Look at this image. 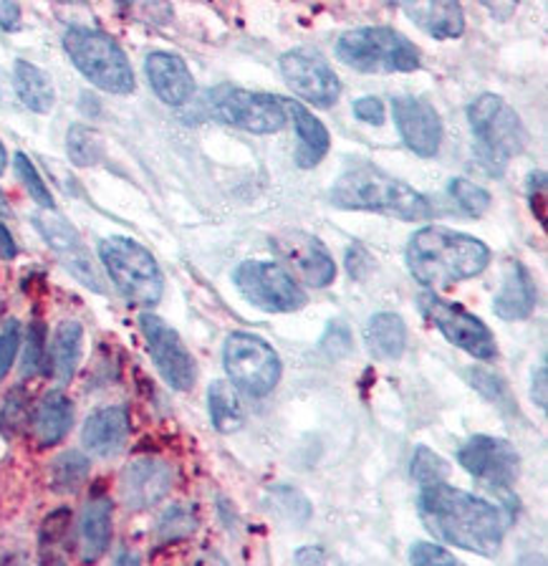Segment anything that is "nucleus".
Wrapping results in <instances>:
<instances>
[{"instance_id": "11", "label": "nucleus", "mask_w": 548, "mask_h": 566, "mask_svg": "<svg viewBox=\"0 0 548 566\" xmlns=\"http://www.w3.org/2000/svg\"><path fill=\"white\" fill-rule=\"evenodd\" d=\"M420 312L450 344L473 354L475 359H493L498 354V344L488 326L463 306L440 298L435 291H424L420 296Z\"/></svg>"}, {"instance_id": "1", "label": "nucleus", "mask_w": 548, "mask_h": 566, "mask_svg": "<svg viewBox=\"0 0 548 566\" xmlns=\"http://www.w3.org/2000/svg\"><path fill=\"white\" fill-rule=\"evenodd\" d=\"M418 509L424 528L440 542L481 556H495L500 552L506 521L493 503L442 481L424 485Z\"/></svg>"}, {"instance_id": "20", "label": "nucleus", "mask_w": 548, "mask_h": 566, "mask_svg": "<svg viewBox=\"0 0 548 566\" xmlns=\"http://www.w3.org/2000/svg\"><path fill=\"white\" fill-rule=\"evenodd\" d=\"M400 6L420 29L438 41L460 39L465 33V11L460 0H389Z\"/></svg>"}, {"instance_id": "45", "label": "nucleus", "mask_w": 548, "mask_h": 566, "mask_svg": "<svg viewBox=\"0 0 548 566\" xmlns=\"http://www.w3.org/2000/svg\"><path fill=\"white\" fill-rule=\"evenodd\" d=\"M21 25V6L18 0H0V29L18 31Z\"/></svg>"}, {"instance_id": "30", "label": "nucleus", "mask_w": 548, "mask_h": 566, "mask_svg": "<svg viewBox=\"0 0 548 566\" xmlns=\"http://www.w3.org/2000/svg\"><path fill=\"white\" fill-rule=\"evenodd\" d=\"M88 475V458L78 450H66L51 465V485L56 493H76Z\"/></svg>"}, {"instance_id": "26", "label": "nucleus", "mask_w": 548, "mask_h": 566, "mask_svg": "<svg viewBox=\"0 0 548 566\" xmlns=\"http://www.w3.org/2000/svg\"><path fill=\"white\" fill-rule=\"evenodd\" d=\"M82 554L86 562H96L109 548L112 542V501L109 499H92L82 513Z\"/></svg>"}, {"instance_id": "40", "label": "nucleus", "mask_w": 548, "mask_h": 566, "mask_svg": "<svg viewBox=\"0 0 548 566\" xmlns=\"http://www.w3.org/2000/svg\"><path fill=\"white\" fill-rule=\"evenodd\" d=\"M410 562L418 564V566H428V564H445V566H455L457 559L450 552H445L442 546L435 544H428V542H418L412 544L410 548Z\"/></svg>"}, {"instance_id": "22", "label": "nucleus", "mask_w": 548, "mask_h": 566, "mask_svg": "<svg viewBox=\"0 0 548 566\" xmlns=\"http://www.w3.org/2000/svg\"><path fill=\"white\" fill-rule=\"evenodd\" d=\"M536 308V283L530 279L528 269L520 261H510L506 265V276L498 296L493 298V312L503 322H520L528 318Z\"/></svg>"}, {"instance_id": "14", "label": "nucleus", "mask_w": 548, "mask_h": 566, "mask_svg": "<svg viewBox=\"0 0 548 566\" xmlns=\"http://www.w3.org/2000/svg\"><path fill=\"white\" fill-rule=\"evenodd\" d=\"M281 74L286 78V84L294 88V94L314 106H331L341 94V84L329 61L312 49H294L283 53Z\"/></svg>"}, {"instance_id": "16", "label": "nucleus", "mask_w": 548, "mask_h": 566, "mask_svg": "<svg viewBox=\"0 0 548 566\" xmlns=\"http://www.w3.org/2000/svg\"><path fill=\"white\" fill-rule=\"evenodd\" d=\"M397 132L407 147L420 157H435L442 142V119L435 106L420 96H397L392 102Z\"/></svg>"}, {"instance_id": "21", "label": "nucleus", "mask_w": 548, "mask_h": 566, "mask_svg": "<svg viewBox=\"0 0 548 566\" xmlns=\"http://www.w3.org/2000/svg\"><path fill=\"white\" fill-rule=\"evenodd\" d=\"M129 436V412L124 407H104L86 420L82 442L92 455L112 458L124 448Z\"/></svg>"}, {"instance_id": "50", "label": "nucleus", "mask_w": 548, "mask_h": 566, "mask_svg": "<svg viewBox=\"0 0 548 566\" xmlns=\"http://www.w3.org/2000/svg\"><path fill=\"white\" fill-rule=\"evenodd\" d=\"M6 165H8V153H6L3 142H0V175L6 172Z\"/></svg>"}, {"instance_id": "34", "label": "nucleus", "mask_w": 548, "mask_h": 566, "mask_svg": "<svg viewBox=\"0 0 548 566\" xmlns=\"http://www.w3.org/2000/svg\"><path fill=\"white\" fill-rule=\"evenodd\" d=\"M13 165H15L18 180H21L23 188L29 190L35 206L43 208V210H53V195L49 190V185L43 182V177L39 175V170H35V165L31 163V159L25 157L23 153H18L15 159H13Z\"/></svg>"}, {"instance_id": "39", "label": "nucleus", "mask_w": 548, "mask_h": 566, "mask_svg": "<svg viewBox=\"0 0 548 566\" xmlns=\"http://www.w3.org/2000/svg\"><path fill=\"white\" fill-rule=\"evenodd\" d=\"M18 347H21V326L11 318V322L3 326V332H0V379L11 371Z\"/></svg>"}, {"instance_id": "8", "label": "nucleus", "mask_w": 548, "mask_h": 566, "mask_svg": "<svg viewBox=\"0 0 548 566\" xmlns=\"http://www.w3.org/2000/svg\"><path fill=\"white\" fill-rule=\"evenodd\" d=\"M208 109L218 122L253 135H273L288 122L286 104L278 96L247 92L233 84H218L208 92Z\"/></svg>"}, {"instance_id": "27", "label": "nucleus", "mask_w": 548, "mask_h": 566, "mask_svg": "<svg viewBox=\"0 0 548 566\" xmlns=\"http://www.w3.org/2000/svg\"><path fill=\"white\" fill-rule=\"evenodd\" d=\"M365 342L377 359H400L407 347V326L402 316L382 312L369 318Z\"/></svg>"}, {"instance_id": "25", "label": "nucleus", "mask_w": 548, "mask_h": 566, "mask_svg": "<svg viewBox=\"0 0 548 566\" xmlns=\"http://www.w3.org/2000/svg\"><path fill=\"white\" fill-rule=\"evenodd\" d=\"M13 86L25 109L35 114H49L56 104V88H53L51 76L31 61H15Z\"/></svg>"}, {"instance_id": "2", "label": "nucleus", "mask_w": 548, "mask_h": 566, "mask_svg": "<svg viewBox=\"0 0 548 566\" xmlns=\"http://www.w3.org/2000/svg\"><path fill=\"white\" fill-rule=\"evenodd\" d=\"M407 269L424 289L440 291L473 279L491 263L488 245L445 226H424L407 243Z\"/></svg>"}, {"instance_id": "4", "label": "nucleus", "mask_w": 548, "mask_h": 566, "mask_svg": "<svg viewBox=\"0 0 548 566\" xmlns=\"http://www.w3.org/2000/svg\"><path fill=\"white\" fill-rule=\"evenodd\" d=\"M467 122H471L475 137V157L491 177L506 172L510 157L524 153L526 127L510 106L495 94H481L467 106Z\"/></svg>"}, {"instance_id": "31", "label": "nucleus", "mask_w": 548, "mask_h": 566, "mask_svg": "<svg viewBox=\"0 0 548 566\" xmlns=\"http://www.w3.org/2000/svg\"><path fill=\"white\" fill-rule=\"evenodd\" d=\"M66 149L71 163L78 167H92L96 163H102L104 157V142L99 137V132L86 127V124H74L66 135Z\"/></svg>"}, {"instance_id": "15", "label": "nucleus", "mask_w": 548, "mask_h": 566, "mask_svg": "<svg viewBox=\"0 0 548 566\" xmlns=\"http://www.w3.org/2000/svg\"><path fill=\"white\" fill-rule=\"evenodd\" d=\"M33 226L43 235V241L49 243L51 251L59 255L61 263L66 265L71 276L82 281L86 289L96 291V294H104L102 273L92 261V253L86 251L82 238H78L76 230L64 218L56 216L53 210H41L33 216Z\"/></svg>"}, {"instance_id": "9", "label": "nucleus", "mask_w": 548, "mask_h": 566, "mask_svg": "<svg viewBox=\"0 0 548 566\" xmlns=\"http://www.w3.org/2000/svg\"><path fill=\"white\" fill-rule=\"evenodd\" d=\"M223 361L230 382L251 397H265L281 379V357L261 336L245 332L230 334Z\"/></svg>"}, {"instance_id": "12", "label": "nucleus", "mask_w": 548, "mask_h": 566, "mask_svg": "<svg viewBox=\"0 0 548 566\" xmlns=\"http://www.w3.org/2000/svg\"><path fill=\"white\" fill-rule=\"evenodd\" d=\"M457 463L485 489L508 491L520 473V458L508 440L475 436L457 450Z\"/></svg>"}, {"instance_id": "41", "label": "nucleus", "mask_w": 548, "mask_h": 566, "mask_svg": "<svg viewBox=\"0 0 548 566\" xmlns=\"http://www.w3.org/2000/svg\"><path fill=\"white\" fill-rule=\"evenodd\" d=\"M273 501L278 503L276 511H283V513H286V518L298 521V524L304 518H301L296 511L304 513L306 518H308V513H312V509H308V501L298 491H294V489H276V491H273Z\"/></svg>"}, {"instance_id": "48", "label": "nucleus", "mask_w": 548, "mask_h": 566, "mask_svg": "<svg viewBox=\"0 0 548 566\" xmlns=\"http://www.w3.org/2000/svg\"><path fill=\"white\" fill-rule=\"evenodd\" d=\"M15 255H18V245L13 241L11 230H8L3 223H0V259L13 261Z\"/></svg>"}, {"instance_id": "35", "label": "nucleus", "mask_w": 548, "mask_h": 566, "mask_svg": "<svg viewBox=\"0 0 548 566\" xmlns=\"http://www.w3.org/2000/svg\"><path fill=\"white\" fill-rule=\"evenodd\" d=\"M447 473H450V468L445 463V458H440L438 453H432L428 446H420L418 450H414L412 478L422 485V489H424V485L442 483L447 478Z\"/></svg>"}, {"instance_id": "7", "label": "nucleus", "mask_w": 548, "mask_h": 566, "mask_svg": "<svg viewBox=\"0 0 548 566\" xmlns=\"http://www.w3.org/2000/svg\"><path fill=\"white\" fill-rule=\"evenodd\" d=\"M99 259L119 294L129 304L149 308L165 294V276L155 255L131 238H106L99 243Z\"/></svg>"}, {"instance_id": "42", "label": "nucleus", "mask_w": 548, "mask_h": 566, "mask_svg": "<svg viewBox=\"0 0 548 566\" xmlns=\"http://www.w3.org/2000/svg\"><path fill=\"white\" fill-rule=\"evenodd\" d=\"M68 521H71V511L68 509H59L53 511L51 516L43 521V528H41V544L43 546H53L56 542H61V538L66 536L68 531Z\"/></svg>"}, {"instance_id": "24", "label": "nucleus", "mask_w": 548, "mask_h": 566, "mask_svg": "<svg viewBox=\"0 0 548 566\" xmlns=\"http://www.w3.org/2000/svg\"><path fill=\"white\" fill-rule=\"evenodd\" d=\"M74 424V407L64 392H49L33 412V432L43 448L59 446Z\"/></svg>"}, {"instance_id": "46", "label": "nucleus", "mask_w": 548, "mask_h": 566, "mask_svg": "<svg viewBox=\"0 0 548 566\" xmlns=\"http://www.w3.org/2000/svg\"><path fill=\"white\" fill-rule=\"evenodd\" d=\"M546 389H548V367L541 365L534 371V387H530V397H534V402L546 410Z\"/></svg>"}, {"instance_id": "3", "label": "nucleus", "mask_w": 548, "mask_h": 566, "mask_svg": "<svg viewBox=\"0 0 548 566\" xmlns=\"http://www.w3.org/2000/svg\"><path fill=\"white\" fill-rule=\"evenodd\" d=\"M331 202L341 210L382 212L414 223L432 218V206L422 192L369 163H354L339 175L331 188Z\"/></svg>"}, {"instance_id": "47", "label": "nucleus", "mask_w": 548, "mask_h": 566, "mask_svg": "<svg viewBox=\"0 0 548 566\" xmlns=\"http://www.w3.org/2000/svg\"><path fill=\"white\" fill-rule=\"evenodd\" d=\"M481 3L488 8V11L498 18V21H508V18L516 13L518 0H481Z\"/></svg>"}, {"instance_id": "10", "label": "nucleus", "mask_w": 548, "mask_h": 566, "mask_svg": "<svg viewBox=\"0 0 548 566\" xmlns=\"http://www.w3.org/2000/svg\"><path fill=\"white\" fill-rule=\"evenodd\" d=\"M233 281L241 296L268 314H291L306 306V291L278 263L245 261L235 269Z\"/></svg>"}, {"instance_id": "33", "label": "nucleus", "mask_w": 548, "mask_h": 566, "mask_svg": "<svg viewBox=\"0 0 548 566\" xmlns=\"http://www.w3.org/2000/svg\"><path fill=\"white\" fill-rule=\"evenodd\" d=\"M194 528H198L194 511L188 506H172L162 513V518H159L157 538L162 544L182 542V538H188Z\"/></svg>"}, {"instance_id": "36", "label": "nucleus", "mask_w": 548, "mask_h": 566, "mask_svg": "<svg viewBox=\"0 0 548 566\" xmlns=\"http://www.w3.org/2000/svg\"><path fill=\"white\" fill-rule=\"evenodd\" d=\"M43 357H46V326L41 322H33L25 334V352H23V377L39 375L43 367Z\"/></svg>"}, {"instance_id": "51", "label": "nucleus", "mask_w": 548, "mask_h": 566, "mask_svg": "<svg viewBox=\"0 0 548 566\" xmlns=\"http://www.w3.org/2000/svg\"><path fill=\"white\" fill-rule=\"evenodd\" d=\"M0 216H11V208H8V200L3 192H0Z\"/></svg>"}, {"instance_id": "32", "label": "nucleus", "mask_w": 548, "mask_h": 566, "mask_svg": "<svg viewBox=\"0 0 548 566\" xmlns=\"http://www.w3.org/2000/svg\"><path fill=\"white\" fill-rule=\"evenodd\" d=\"M450 195H453V200L457 202V208L465 212V216L471 218H481L485 212L491 210V192L481 188V185H475L471 180H465V177H455V180H450Z\"/></svg>"}, {"instance_id": "37", "label": "nucleus", "mask_w": 548, "mask_h": 566, "mask_svg": "<svg viewBox=\"0 0 548 566\" xmlns=\"http://www.w3.org/2000/svg\"><path fill=\"white\" fill-rule=\"evenodd\" d=\"M23 422H25V395L21 389H15V392L8 395L3 412H0V430H3V436L13 438L15 432L23 428Z\"/></svg>"}, {"instance_id": "5", "label": "nucleus", "mask_w": 548, "mask_h": 566, "mask_svg": "<svg viewBox=\"0 0 548 566\" xmlns=\"http://www.w3.org/2000/svg\"><path fill=\"white\" fill-rule=\"evenodd\" d=\"M64 51L71 64L102 92L117 96L135 92V71L127 53L112 35L84 29V25H71L64 33Z\"/></svg>"}, {"instance_id": "18", "label": "nucleus", "mask_w": 548, "mask_h": 566, "mask_svg": "<svg viewBox=\"0 0 548 566\" xmlns=\"http://www.w3.org/2000/svg\"><path fill=\"white\" fill-rule=\"evenodd\" d=\"M175 471L170 463L159 458H139L124 468L119 478V493L124 506L145 511L157 506L172 489Z\"/></svg>"}, {"instance_id": "29", "label": "nucleus", "mask_w": 548, "mask_h": 566, "mask_svg": "<svg viewBox=\"0 0 548 566\" xmlns=\"http://www.w3.org/2000/svg\"><path fill=\"white\" fill-rule=\"evenodd\" d=\"M208 407H210V422L218 432H235L243 428L245 412L241 405V397H238L235 387L225 382V379H218L208 389Z\"/></svg>"}, {"instance_id": "44", "label": "nucleus", "mask_w": 548, "mask_h": 566, "mask_svg": "<svg viewBox=\"0 0 548 566\" xmlns=\"http://www.w3.org/2000/svg\"><path fill=\"white\" fill-rule=\"evenodd\" d=\"M354 117L367 124H384V104L377 96H361L354 102Z\"/></svg>"}, {"instance_id": "17", "label": "nucleus", "mask_w": 548, "mask_h": 566, "mask_svg": "<svg viewBox=\"0 0 548 566\" xmlns=\"http://www.w3.org/2000/svg\"><path fill=\"white\" fill-rule=\"evenodd\" d=\"M273 248L308 286L324 289L336 279V263L331 253L314 235L301 233V230H288V233L273 238Z\"/></svg>"}, {"instance_id": "49", "label": "nucleus", "mask_w": 548, "mask_h": 566, "mask_svg": "<svg viewBox=\"0 0 548 566\" xmlns=\"http://www.w3.org/2000/svg\"><path fill=\"white\" fill-rule=\"evenodd\" d=\"M298 562H304V559H312V562H322L324 559V554H318L316 548L312 546V548H304V552H298V556H296Z\"/></svg>"}, {"instance_id": "43", "label": "nucleus", "mask_w": 548, "mask_h": 566, "mask_svg": "<svg viewBox=\"0 0 548 566\" xmlns=\"http://www.w3.org/2000/svg\"><path fill=\"white\" fill-rule=\"evenodd\" d=\"M528 198L538 223L546 226V172L544 170L528 175Z\"/></svg>"}, {"instance_id": "28", "label": "nucleus", "mask_w": 548, "mask_h": 566, "mask_svg": "<svg viewBox=\"0 0 548 566\" xmlns=\"http://www.w3.org/2000/svg\"><path fill=\"white\" fill-rule=\"evenodd\" d=\"M82 344H84L82 324L78 322L59 324L51 344V369L59 382H71V377L76 375L78 359H82Z\"/></svg>"}, {"instance_id": "13", "label": "nucleus", "mask_w": 548, "mask_h": 566, "mask_svg": "<svg viewBox=\"0 0 548 566\" xmlns=\"http://www.w3.org/2000/svg\"><path fill=\"white\" fill-rule=\"evenodd\" d=\"M139 326L147 339V349L152 354L155 367L165 382L172 389H180V392L190 389L194 385V377H198V369H194L192 354L185 347L180 334L155 314H141Z\"/></svg>"}, {"instance_id": "19", "label": "nucleus", "mask_w": 548, "mask_h": 566, "mask_svg": "<svg viewBox=\"0 0 548 566\" xmlns=\"http://www.w3.org/2000/svg\"><path fill=\"white\" fill-rule=\"evenodd\" d=\"M145 74L157 99L167 106H182L192 99L194 78L177 53L152 51L145 61Z\"/></svg>"}, {"instance_id": "6", "label": "nucleus", "mask_w": 548, "mask_h": 566, "mask_svg": "<svg viewBox=\"0 0 548 566\" xmlns=\"http://www.w3.org/2000/svg\"><path fill=\"white\" fill-rule=\"evenodd\" d=\"M336 59L361 74H407L420 69V51L387 25L347 31L336 43Z\"/></svg>"}, {"instance_id": "23", "label": "nucleus", "mask_w": 548, "mask_h": 566, "mask_svg": "<svg viewBox=\"0 0 548 566\" xmlns=\"http://www.w3.org/2000/svg\"><path fill=\"white\" fill-rule=\"evenodd\" d=\"M288 117L294 119L296 135H298V147H296V165L301 170H312L329 153V129L324 127L322 119L314 117V112H308L301 102H286Z\"/></svg>"}, {"instance_id": "38", "label": "nucleus", "mask_w": 548, "mask_h": 566, "mask_svg": "<svg viewBox=\"0 0 548 566\" xmlns=\"http://www.w3.org/2000/svg\"><path fill=\"white\" fill-rule=\"evenodd\" d=\"M467 377H471L473 387L481 389V392L488 397V400H493L495 405H500V407H510V397H508L506 385H503L500 379H495L491 371L473 369V371H467Z\"/></svg>"}]
</instances>
